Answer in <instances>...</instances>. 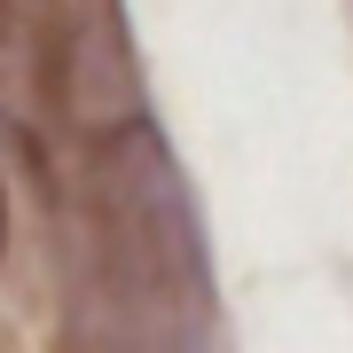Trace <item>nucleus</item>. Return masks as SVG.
Here are the masks:
<instances>
[{
	"label": "nucleus",
	"instance_id": "1",
	"mask_svg": "<svg viewBox=\"0 0 353 353\" xmlns=\"http://www.w3.org/2000/svg\"><path fill=\"white\" fill-rule=\"evenodd\" d=\"M0 243H8V189H0Z\"/></svg>",
	"mask_w": 353,
	"mask_h": 353
}]
</instances>
